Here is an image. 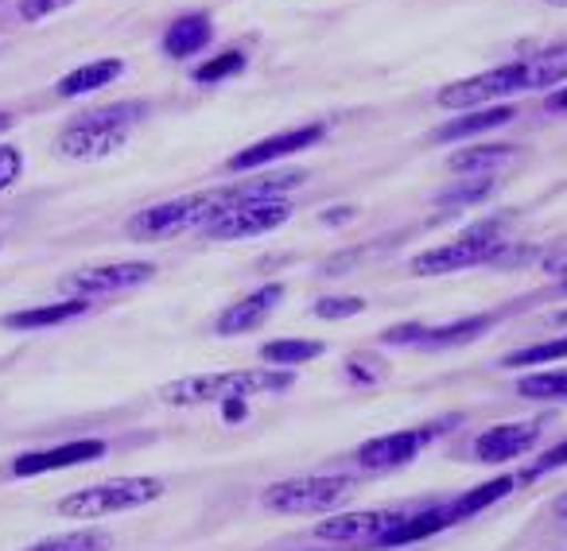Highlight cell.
<instances>
[{
    "instance_id": "5",
    "label": "cell",
    "mask_w": 567,
    "mask_h": 551,
    "mask_svg": "<svg viewBox=\"0 0 567 551\" xmlns=\"http://www.w3.org/2000/svg\"><path fill=\"white\" fill-rule=\"evenodd\" d=\"M226 210V198L221 190H203V195L172 198V202L148 206V210L133 214L125 226L128 237L136 241H156V237H179L187 229H203L206 221H214Z\"/></svg>"
},
{
    "instance_id": "13",
    "label": "cell",
    "mask_w": 567,
    "mask_h": 551,
    "mask_svg": "<svg viewBox=\"0 0 567 551\" xmlns=\"http://www.w3.org/2000/svg\"><path fill=\"white\" fill-rule=\"evenodd\" d=\"M440 435V427H412V432H389L378 435V439L362 443L358 447V462L362 470H396V466H409L427 443Z\"/></svg>"
},
{
    "instance_id": "12",
    "label": "cell",
    "mask_w": 567,
    "mask_h": 551,
    "mask_svg": "<svg viewBox=\"0 0 567 551\" xmlns=\"http://www.w3.org/2000/svg\"><path fill=\"white\" fill-rule=\"evenodd\" d=\"M327 128L319 125H300V128H288V133H276V136H265V141L249 144L245 152H237V156H229L226 171H257V167L265 164H276V159L284 156H296V152H308L316 148L319 141H323Z\"/></svg>"
},
{
    "instance_id": "17",
    "label": "cell",
    "mask_w": 567,
    "mask_h": 551,
    "mask_svg": "<svg viewBox=\"0 0 567 551\" xmlns=\"http://www.w3.org/2000/svg\"><path fill=\"white\" fill-rule=\"evenodd\" d=\"M214 40V24L206 12H187V17H175L172 24L164 28V40H159V48H164L167 59H195L203 48H210Z\"/></svg>"
},
{
    "instance_id": "32",
    "label": "cell",
    "mask_w": 567,
    "mask_h": 551,
    "mask_svg": "<svg viewBox=\"0 0 567 551\" xmlns=\"http://www.w3.org/2000/svg\"><path fill=\"white\" fill-rule=\"evenodd\" d=\"M66 4H74V0H20V17L43 20V17H51V12L66 9Z\"/></svg>"
},
{
    "instance_id": "22",
    "label": "cell",
    "mask_w": 567,
    "mask_h": 551,
    "mask_svg": "<svg viewBox=\"0 0 567 551\" xmlns=\"http://www.w3.org/2000/svg\"><path fill=\"white\" fill-rule=\"evenodd\" d=\"M323 342H311V339H276L260 346V362L276 365V370H296L303 362H316L323 357Z\"/></svg>"
},
{
    "instance_id": "23",
    "label": "cell",
    "mask_w": 567,
    "mask_h": 551,
    "mask_svg": "<svg viewBox=\"0 0 567 551\" xmlns=\"http://www.w3.org/2000/svg\"><path fill=\"white\" fill-rule=\"evenodd\" d=\"M113 536L102 532V528H74V532H59L48 536V540L32 543L24 551H110Z\"/></svg>"
},
{
    "instance_id": "18",
    "label": "cell",
    "mask_w": 567,
    "mask_h": 551,
    "mask_svg": "<svg viewBox=\"0 0 567 551\" xmlns=\"http://www.w3.org/2000/svg\"><path fill=\"white\" fill-rule=\"evenodd\" d=\"M90 300H59V303H40V308H20L12 315L0 319L4 331H48V326H63L71 319L86 315Z\"/></svg>"
},
{
    "instance_id": "31",
    "label": "cell",
    "mask_w": 567,
    "mask_h": 551,
    "mask_svg": "<svg viewBox=\"0 0 567 551\" xmlns=\"http://www.w3.org/2000/svg\"><path fill=\"white\" fill-rule=\"evenodd\" d=\"M559 466H567V439L559 443V447H551V450H544L540 458H536L533 466L525 470V478L533 481V478H544V474H551V470H559Z\"/></svg>"
},
{
    "instance_id": "11",
    "label": "cell",
    "mask_w": 567,
    "mask_h": 551,
    "mask_svg": "<svg viewBox=\"0 0 567 551\" xmlns=\"http://www.w3.org/2000/svg\"><path fill=\"white\" fill-rule=\"evenodd\" d=\"M494 326L489 315H471V319H455L447 326H424V323H404V326H389L381 334L385 346H416V350H443V346H463L474 342Z\"/></svg>"
},
{
    "instance_id": "16",
    "label": "cell",
    "mask_w": 567,
    "mask_h": 551,
    "mask_svg": "<svg viewBox=\"0 0 567 551\" xmlns=\"http://www.w3.org/2000/svg\"><path fill=\"white\" fill-rule=\"evenodd\" d=\"M536 424H502L489 427L474 439V458L478 462H509V458L525 455L528 447L536 443Z\"/></svg>"
},
{
    "instance_id": "33",
    "label": "cell",
    "mask_w": 567,
    "mask_h": 551,
    "mask_svg": "<svg viewBox=\"0 0 567 551\" xmlns=\"http://www.w3.org/2000/svg\"><path fill=\"white\" fill-rule=\"evenodd\" d=\"M489 195V183H478V187H471V190H451V195H443V202H478V198H486Z\"/></svg>"
},
{
    "instance_id": "36",
    "label": "cell",
    "mask_w": 567,
    "mask_h": 551,
    "mask_svg": "<svg viewBox=\"0 0 567 551\" xmlns=\"http://www.w3.org/2000/svg\"><path fill=\"white\" fill-rule=\"evenodd\" d=\"M556 517H559V520H564V524H567V497H564V501L556 505Z\"/></svg>"
},
{
    "instance_id": "4",
    "label": "cell",
    "mask_w": 567,
    "mask_h": 551,
    "mask_svg": "<svg viewBox=\"0 0 567 551\" xmlns=\"http://www.w3.org/2000/svg\"><path fill=\"white\" fill-rule=\"evenodd\" d=\"M164 497V481L148 478V474H136V478H110L97 481V486L74 489L63 501L55 505L59 517L66 520H97L113 517V512H133L141 505H152Z\"/></svg>"
},
{
    "instance_id": "35",
    "label": "cell",
    "mask_w": 567,
    "mask_h": 551,
    "mask_svg": "<svg viewBox=\"0 0 567 551\" xmlns=\"http://www.w3.org/2000/svg\"><path fill=\"white\" fill-rule=\"evenodd\" d=\"M12 125H17V121H12V113H0V133H9Z\"/></svg>"
},
{
    "instance_id": "27",
    "label": "cell",
    "mask_w": 567,
    "mask_h": 551,
    "mask_svg": "<svg viewBox=\"0 0 567 551\" xmlns=\"http://www.w3.org/2000/svg\"><path fill=\"white\" fill-rule=\"evenodd\" d=\"M513 156V148H497V144H486V148H466L451 156V171H478V167H497Z\"/></svg>"
},
{
    "instance_id": "24",
    "label": "cell",
    "mask_w": 567,
    "mask_h": 551,
    "mask_svg": "<svg viewBox=\"0 0 567 551\" xmlns=\"http://www.w3.org/2000/svg\"><path fill=\"white\" fill-rule=\"evenodd\" d=\"M509 489H513V478H494V481H486V486H478V489H471V493H463V497H455V501H447L451 524H458V520L474 517V512H482L486 505L502 501V497L509 493Z\"/></svg>"
},
{
    "instance_id": "9",
    "label": "cell",
    "mask_w": 567,
    "mask_h": 551,
    "mask_svg": "<svg viewBox=\"0 0 567 551\" xmlns=\"http://www.w3.org/2000/svg\"><path fill=\"white\" fill-rule=\"evenodd\" d=\"M404 520L396 509H373V512H342L323 524H316V540L342 543V548H381L389 532Z\"/></svg>"
},
{
    "instance_id": "25",
    "label": "cell",
    "mask_w": 567,
    "mask_h": 551,
    "mask_svg": "<svg viewBox=\"0 0 567 551\" xmlns=\"http://www.w3.org/2000/svg\"><path fill=\"white\" fill-rule=\"evenodd\" d=\"M245 66H249L245 51L229 48V51H221V55L206 59L203 66H195V82H198V86H218V82H226V79H237Z\"/></svg>"
},
{
    "instance_id": "30",
    "label": "cell",
    "mask_w": 567,
    "mask_h": 551,
    "mask_svg": "<svg viewBox=\"0 0 567 551\" xmlns=\"http://www.w3.org/2000/svg\"><path fill=\"white\" fill-rule=\"evenodd\" d=\"M24 171V152L17 144H0V190H9Z\"/></svg>"
},
{
    "instance_id": "3",
    "label": "cell",
    "mask_w": 567,
    "mask_h": 551,
    "mask_svg": "<svg viewBox=\"0 0 567 551\" xmlns=\"http://www.w3.org/2000/svg\"><path fill=\"white\" fill-rule=\"evenodd\" d=\"M548 82V66H544L540 55L520 59V63L497 66V71H482L466 82H451V86L440 90L435 102L443 110H478V105H489L497 97H513V94H528V90H544Z\"/></svg>"
},
{
    "instance_id": "14",
    "label": "cell",
    "mask_w": 567,
    "mask_h": 551,
    "mask_svg": "<svg viewBox=\"0 0 567 551\" xmlns=\"http://www.w3.org/2000/svg\"><path fill=\"white\" fill-rule=\"evenodd\" d=\"M97 458H105L102 439H71V443H63V447L17 455L12 458V474H17V478H35V474L71 470V466H86V462H97Z\"/></svg>"
},
{
    "instance_id": "20",
    "label": "cell",
    "mask_w": 567,
    "mask_h": 551,
    "mask_svg": "<svg viewBox=\"0 0 567 551\" xmlns=\"http://www.w3.org/2000/svg\"><path fill=\"white\" fill-rule=\"evenodd\" d=\"M451 528V517H447V505H432V509H420V512H404V520L393 528V532L381 540V548H401V543H416L424 536H435Z\"/></svg>"
},
{
    "instance_id": "28",
    "label": "cell",
    "mask_w": 567,
    "mask_h": 551,
    "mask_svg": "<svg viewBox=\"0 0 567 551\" xmlns=\"http://www.w3.org/2000/svg\"><path fill=\"white\" fill-rule=\"evenodd\" d=\"M559 357H567V339H551V342H540V346L513 350V354L505 357V365H509V370H517V365H544V362H559Z\"/></svg>"
},
{
    "instance_id": "1",
    "label": "cell",
    "mask_w": 567,
    "mask_h": 551,
    "mask_svg": "<svg viewBox=\"0 0 567 551\" xmlns=\"http://www.w3.org/2000/svg\"><path fill=\"white\" fill-rule=\"evenodd\" d=\"M292 370H229V373H195V377L167 381L159 388V401L172 408L187 404H229L252 401V396H272L292 388Z\"/></svg>"
},
{
    "instance_id": "7",
    "label": "cell",
    "mask_w": 567,
    "mask_h": 551,
    "mask_svg": "<svg viewBox=\"0 0 567 551\" xmlns=\"http://www.w3.org/2000/svg\"><path fill=\"white\" fill-rule=\"evenodd\" d=\"M502 249L505 245L497 237V226H474L463 237H455L451 245H435V249L420 252L412 260V276H447L458 272V268H478L502 257Z\"/></svg>"
},
{
    "instance_id": "29",
    "label": "cell",
    "mask_w": 567,
    "mask_h": 551,
    "mask_svg": "<svg viewBox=\"0 0 567 551\" xmlns=\"http://www.w3.org/2000/svg\"><path fill=\"white\" fill-rule=\"evenodd\" d=\"M319 319H354L365 311V300H358V295H342V300H334V295H327V300H319L316 308Z\"/></svg>"
},
{
    "instance_id": "2",
    "label": "cell",
    "mask_w": 567,
    "mask_h": 551,
    "mask_svg": "<svg viewBox=\"0 0 567 551\" xmlns=\"http://www.w3.org/2000/svg\"><path fill=\"white\" fill-rule=\"evenodd\" d=\"M144 117H148V102H113V105H102V110H90V113H82V117H74L71 125L55 136V152L66 159L113 156Z\"/></svg>"
},
{
    "instance_id": "26",
    "label": "cell",
    "mask_w": 567,
    "mask_h": 551,
    "mask_svg": "<svg viewBox=\"0 0 567 551\" xmlns=\"http://www.w3.org/2000/svg\"><path fill=\"white\" fill-rule=\"evenodd\" d=\"M517 393L528 401H567V370L533 373V377L517 381Z\"/></svg>"
},
{
    "instance_id": "6",
    "label": "cell",
    "mask_w": 567,
    "mask_h": 551,
    "mask_svg": "<svg viewBox=\"0 0 567 551\" xmlns=\"http://www.w3.org/2000/svg\"><path fill=\"white\" fill-rule=\"evenodd\" d=\"M354 481L347 474H316V478H288L276 481L260 493L265 509L272 512H288V517H311V512H327L339 509L350 497Z\"/></svg>"
},
{
    "instance_id": "21",
    "label": "cell",
    "mask_w": 567,
    "mask_h": 551,
    "mask_svg": "<svg viewBox=\"0 0 567 551\" xmlns=\"http://www.w3.org/2000/svg\"><path fill=\"white\" fill-rule=\"evenodd\" d=\"M513 121V105H494V110H478V113H466V117L451 121V125L435 128L432 141L447 144V141H463V136H474V133H486V128H502Z\"/></svg>"
},
{
    "instance_id": "19",
    "label": "cell",
    "mask_w": 567,
    "mask_h": 551,
    "mask_svg": "<svg viewBox=\"0 0 567 551\" xmlns=\"http://www.w3.org/2000/svg\"><path fill=\"white\" fill-rule=\"evenodd\" d=\"M125 74V59H94V63H82L74 66L71 74L55 82V94L59 97H82V94H94V90H105L110 82H117Z\"/></svg>"
},
{
    "instance_id": "37",
    "label": "cell",
    "mask_w": 567,
    "mask_h": 551,
    "mask_svg": "<svg viewBox=\"0 0 567 551\" xmlns=\"http://www.w3.org/2000/svg\"><path fill=\"white\" fill-rule=\"evenodd\" d=\"M548 4H567V0H548Z\"/></svg>"
},
{
    "instance_id": "34",
    "label": "cell",
    "mask_w": 567,
    "mask_h": 551,
    "mask_svg": "<svg viewBox=\"0 0 567 551\" xmlns=\"http://www.w3.org/2000/svg\"><path fill=\"white\" fill-rule=\"evenodd\" d=\"M544 110H548V113H567V90H556V94L544 97Z\"/></svg>"
},
{
    "instance_id": "10",
    "label": "cell",
    "mask_w": 567,
    "mask_h": 551,
    "mask_svg": "<svg viewBox=\"0 0 567 551\" xmlns=\"http://www.w3.org/2000/svg\"><path fill=\"white\" fill-rule=\"evenodd\" d=\"M292 218V206L272 198V202H249V206H234V210H221L214 221L203 226V237L210 241H241V237H260L268 229L284 226Z\"/></svg>"
},
{
    "instance_id": "8",
    "label": "cell",
    "mask_w": 567,
    "mask_h": 551,
    "mask_svg": "<svg viewBox=\"0 0 567 551\" xmlns=\"http://www.w3.org/2000/svg\"><path fill=\"white\" fill-rule=\"evenodd\" d=\"M156 276V264L152 260H117V264H94V268H79V272L63 276V292L66 300H90L97 295H117L128 292V288L148 284Z\"/></svg>"
},
{
    "instance_id": "15",
    "label": "cell",
    "mask_w": 567,
    "mask_h": 551,
    "mask_svg": "<svg viewBox=\"0 0 567 551\" xmlns=\"http://www.w3.org/2000/svg\"><path fill=\"white\" fill-rule=\"evenodd\" d=\"M280 303H284V284H265V288H257L252 295H245V300L229 303V308L214 319V331H218L221 339L249 334V331H257V326L265 323V319L272 315Z\"/></svg>"
}]
</instances>
